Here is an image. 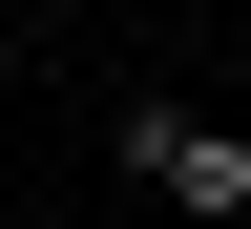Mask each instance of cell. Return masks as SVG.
<instances>
[{"instance_id":"cell-1","label":"cell","mask_w":251,"mask_h":229,"mask_svg":"<svg viewBox=\"0 0 251 229\" xmlns=\"http://www.w3.org/2000/svg\"><path fill=\"white\" fill-rule=\"evenodd\" d=\"M126 187L147 208H188V229H251V125H209V104H168V83H126Z\"/></svg>"}]
</instances>
